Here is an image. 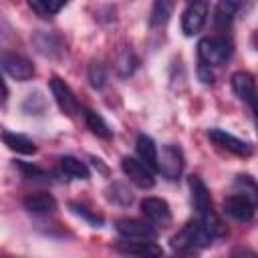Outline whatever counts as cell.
Segmentation results:
<instances>
[{"instance_id":"1","label":"cell","mask_w":258,"mask_h":258,"mask_svg":"<svg viewBox=\"0 0 258 258\" xmlns=\"http://www.w3.org/2000/svg\"><path fill=\"white\" fill-rule=\"evenodd\" d=\"M212 236L202 228V224L196 220V222H187L173 238H171V248L177 250V252H183V250H194V248H204V246H210L212 244Z\"/></svg>"},{"instance_id":"2","label":"cell","mask_w":258,"mask_h":258,"mask_svg":"<svg viewBox=\"0 0 258 258\" xmlns=\"http://www.w3.org/2000/svg\"><path fill=\"white\" fill-rule=\"evenodd\" d=\"M230 42H226V38L220 36H208L202 38L198 44V54H200V62L208 64V67H218L224 64L230 58Z\"/></svg>"},{"instance_id":"3","label":"cell","mask_w":258,"mask_h":258,"mask_svg":"<svg viewBox=\"0 0 258 258\" xmlns=\"http://www.w3.org/2000/svg\"><path fill=\"white\" fill-rule=\"evenodd\" d=\"M183 165H185L183 151L177 145H173V143L163 145L161 155L157 153V169L167 179H177L181 175V171H183Z\"/></svg>"},{"instance_id":"4","label":"cell","mask_w":258,"mask_h":258,"mask_svg":"<svg viewBox=\"0 0 258 258\" xmlns=\"http://www.w3.org/2000/svg\"><path fill=\"white\" fill-rule=\"evenodd\" d=\"M208 10H210L208 0L189 2V6L181 14V30L185 36H194L204 28V24L208 20Z\"/></svg>"},{"instance_id":"5","label":"cell","mask_w":258,"mask_h":258,"mask_svg":"<svg viewBox=\"0 0 258 258\" xmlns=\"http://www.w3.org/2000/svg\"><path fill=\"white\" fill-rule=\"evenodd\" d=\"M121 169L123 173L129 177V181H133L135 185L143 187V189H149L155 185V177H153V169L149 165H145L141 159L137 157H123L121 159Z\"/></svg>"},{"instance_id":"6","label":"cell","mask_w":258,"mask_h":258,"mask_svg":"<svg viewBox=\"0 0 258 258\" xmlns=\"http://www.w3.org/2000/svg\"><path fill=\"white\" fill-rule=\"evenodd\" d=\"M0 67L6 71V75H10L16 81H30L34 77V64L18 52H2Z\"/></svg>"},{"instance_id":"7","label":"cell","mask_w":258,"mask_h":258,"mask_svg":"<svg viewBox=\"0 0 258 258\" xmlns=\"http://www.w3.org/2000/svg\"><path fill=\"white\" fill-rule=\"evenodd\" d=\"M115 230L123 240H155L157 238L153 224L143 220H119L115 224Z\"/></svg>"},{"instance_id":"8","label":"cell","mask_w":258,"mask_h":258,"mask_svg":"<svg viewBox=\"0 0 258 258\" xmlns=\"http://www.w3.org/2000/svg\"><path fill=\"white\" fill-rule=\"evenodd\" d=\"M50 91H52V97L58 105V109L69 115V117H75L79 113V103H77V97L73 93V89L60 79V77H52L50 79Z\"/></svg>"},{"instance_id":"9","label":"cell","mask_w":258,"mask_h":258,"mask_svg":"<svg viewBox=\"0 0 258 258\" xmlns=\"http://www.w3.org/2000/svg\"><path fill=\"white\" fill-rule=\"evenodd\" d=\"M208 137L222 149L234 153V155H240V157H248L252 153V145L248 141H242L238 137H234L232 133H226L224 129H210L208 131Z\"/></svg>"},{"instance_id":"10","label":"cell","mask_w":258,"mask_h":258,"mask_svg":"<svg viewBox=\"0 0 258 258\" xmlns=\"http://www.w3.org/2000/svg\"><path fill=\"white\" fill-rule=\"evenodd\" d=\"M224 212L238 222H250L256 212V204L242 194H232L224 200Z\"/></svg>"},{"instance_id":"11","label":"cell","mask_w":258,"mask_h":258,"mask_svg":"<svg viewBox=\"0 0 258 258\" xmlns=\"http://www.w3.org/2000/svg\"><path fill=\"white\" fill-rule=\"evenodd\" d=\"M141 212L153 226H167L171 222V210L169 204L161 198H145L141 202Z\"/></svg>"},{"instance_id":"12","label":"cell","mask_w":258,"mask_h":258,"mask_svg":"<svg viewBox=\"0 0 258 258\" xmlns=\"http://www.w3.org/2000/svg\"><path fill=\"white\" fill-rule=\"evenodd\" d=\"M232 91H234V95L240 99V101H244V103H248L252 109H254V97H256V83H254V77L250 75V73H246V71H238V73H234L232 75Z\"/></svg>"},{"instance_id":"13","label":"cell","mask_w":258,"mask_h":258,"mask_svg":"<svg viewBox=\"0 0 258 258\" xmlns=\"http://www.w3.org/2000/svg\"><path fill=\"white\" fill-rule=\"evenodd\" d=\"M189 191H191V204H194L198 216H204V214L214 210L212 208V200H210V191H208L206 183L198 175L189 177Z\"/></svg>"},{"instance_id":"14","label":"cell","mask_w":258,"mask_h":258,"mask_svg":"<svg viewBox=\"0 0 258 258\" xmlns=\"http://www.w3.org/2000/svg\"><path fill=\"white\" fill-rule=\"evenodd\" d=\"M22 206L26 212L36 214V216H44V214H52L56 210V200L50 194L38 191V194H28L22 200Z\"/></svg>"},{"instance_id":"15","label":"cell","mask_w":258,"mask_h":258,"mask_svg":"<svg viewBox=\"0 0 258 258\" xmlns=\"http://www.w3.org/2000/svg\"><path fill=\"white\" fill-rule=\"evenodd\" d=\"M121 254L129 256H161L163 250L153 244V240H123L117 244Z\"/></svg>"},{"instance_id":"16","label":"cell","mask_w":258,"mask_h":258,"mask_svg":"<svg viewBox=\"0 0 258 258\" xmlns=\"http://www.w3.org/2000/svg\"><path fill=\"white\" fill-rule=\"evenodd\" d=\"M2 141L4 145H8V149L22 153V155H32L36 153V145L32 139H28L26 135L20 133H12V131H2Z\"/></svg>"},{"instance_id":"17","label":"cell","mask_w":258,"mask_h":258,"mask_svg":"<svg viewBox=\"0 0 258 258\" xmlns=\"http://www.w3.org/2000/svg\"><path fill=\"white\" fill-rule=\"evenodd\" d=\"M83 117H85L87 127H89L97 137H101V139H111V137H113L111 127L107 125V121H105L97 111H93V109L85 107V109H83Z\"/></svg>"},{"instance_id":"18","label":"cell","mask_w":258,"mask_h":258,"mask_svg":"<svg viewBox=\"0 0 258 258\" xmlns=\"http://www.w3.org/2000/svg\"><path fill=\"white\" fill-rule=\"evenodd\" d=\"M242 6V0H220L216 4V12H214V20L220 28H226L232 18L236 16V12L240 10Z\"/></svg>"},{"instance_id":"19","label":"cell","mask_w":258,"mask_h":258,"mask_svg":"<svg viewBox=\"0 0 258 258\" xmlns=\"http://www.w3.org/2000/svg\"><path fill=\"white\" fill-rule=\"evenodd\" d=\"M137 153H139V159L149 165L151 169H157V147H155V141L149 137V135H139L137 137Z\"/></svg>"},{"instance_id":"20","label":"cell","mask_w":258,"mask_h":258,"mask_svg":"<svg viewBox=\"0 0 258 258\" xmlns=\"http://www.w3.org/2000/svg\"><path fill=\"white\" fill-rule=\"evenodd\" d=\"M60 171L67 177H73V179H89V175H91L89 173V167L81 159H77L73 155L60 157Z\"/></svg>"},{"instance_id":"21","label":"cell","mask_w":258,"mask_h":258,"mask_svg":"<svg viewBox=\"0 0 258 258\" xmlns=\"http://www.w3.org/2000/svg\"><path fill=\"white\" fill-rule=\"evenodd\" d=\"M173 6H175V0H155L153 2V8H151V16H149L151 26L165 24L169 20L171 12H173Z\"/></svg>"},{"instance_id":"22","label":"cell","mask_w":258,"mask_h":258,"mask_svg":"<svg viewBox=\"0 0 258 258\" xmlns=\"http://www.w3.org/2000/svg\"><path fill=\"white\" fill-rule=\"evenodd\" d=\"M117 71H119V75H123V77H127V75H131L133 71H135V67H137V58L133 56V52L131 50H125V52H121V56L117 58Z\"/></svg>"},{"instance_id":"23","label":"cell","mask_w":258,"mask_h":258,"mask_svg":"<svg viewBox=\"0 0 258 258\" xmlns=\"http://www.w3.org/2000/svg\"><path fill=\"white\" fill-rule=\"evenodd\" d=\"M236 185H240V187H242L238 194L246 196L248 200H252V202L256 204V198H258V189H256V183H254V179H252L250 175H238V179H236Z\"/></svg>"},{"instance_id":"24","label":"cell","mask_w":258,"mask_h":258,"mask_svg":"<svg viewBox=\"0 0 258 258\" xmlns=\"http://www.w3.org/2000/svg\"><path fill=\"white\" fill-rule=\"evenodd\" d=\"M89 81L95 89H101L105 85V69L101 62H91L89 67Z\"/></svg>"},{"instance_id":"25","label":"cell","mask_w":258,"mask_h":258,"mask_svg":"<svg viewBox=\"0 0 258 258\" xmlns=\"http://www.w3.org/2000/svg\"><path fill=\"white\" fill-rule=\"evenodd\" d=\"M28 4H30V8H32L38 16H52L50 10H48L46 0H28Z\"/></svg>"},{"instance_id":"26","label":"cell","mask_w":258,"mask_h":258,"mask_svg":"<svg viewBox=\"0 0 258 258\" xmlns=\"http://www.w3.org/2000/svg\"><path fill=\"white\" fill-rule=\"evenodd\" d=\"M71 208L75 210V214H79V216L87 218V220H89V222H93V224H101V222H103V218H99V216H95V214L87 212V208H83V206H79V204H73Z\"/></svg>"},{"instance_id":"27","label":"cell","mask_w":258,"mask_h":258,"mask_svg":"<svg viewBox=\"0 0 258 258\" xmlns=\"http://www.w3.org/2000/svg\"><path fill=\"white\" fill-rule=\"evenodd\" d=\"M200 79L204 81V83H212L214 81V75H212V67H208V64H204V62H200Z\"/></svg>"},{"instance_id":"28","label":"cell","mask_w":258,"mask_h":258,"mask_svg":"<svg viewBox=\"0 0 258 258\" xmlns=\"http://www.w3.org/2000/svg\"><path fill=\"white\" fill-rule=\"evenodd\" d=\"M69 0H46V4H48V10H50V14H56L64 4H67Z\"/></svg>"},{"instance_id":"29","label":"cell","mask_w":258,"mask_h":258,"mask_svg":"<svg viewBox=\"0 0 258 258\" xmlns=\"http://www.w3.org/2000/svg\"><path fill=\"white\" fill-rule=\"evenodd\" d=\"M20 167H22L24 171H28L30 175H42V169H38V167H34V165H26V163H20Z\"/></svg>"},{"instance_id":"30","label":"cell","mask_w":258,"mask_h":258,"mask_svg":"<svg viewBox=\"0 0 258 258\" xmlns=\"http://www.w3.org/2000/svg\"><path fill=\"white\" fill-rule=\"evenodd\" d=\"M187 2H196V0H187Z\"/></svg>"}]
</instances>
